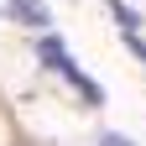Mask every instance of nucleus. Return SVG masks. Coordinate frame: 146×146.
Segmentation results:
<instances>
[{
  "instance_id": "nucleus-1",
  "label": "nucleus",
  "mask_w": 146,
  "mask_h": 146,
  "mask_svg": "<svg viewBox=\"0 0 146 146\" xmlns=\"http://www.w3.org/2000/svg\"><path fill=\"white\" fill-rule=\"evenodd\" d=\"M36 58H42L52 73H63V78H68L73 89H78V94H84L89 104H104V89H99V84H94V78H89V73H84V68H78V63H73L68 52H63V42H58L52 31H42V36H36Z\"/></svg>"
},
{
  "instance_id": "nucleus-2",
  "label": "nucleus",
  "mask_w": 146,
  "mask_h": 146,
  "mask_svg": "<svg viewBox=\"0 0 146 146\" xmlns=\"http://www.w3.org/2000/svg\"><path fill=\"white\" fill-rule=\"evenodd\" d=\"M5 16H11V21L36 26V31H52V11L42 5V0H11V5H5Z\"/></svg>"
},
{
  "instance_id": "nucleus-3",
  "label": "nucleus",
  "mask_w": 146,
  "mask_h": 146,
  "mask_svg": "<svg viewBox=\"0 0 146 146\" xmlns=\"http://www.w3.org/2000/svg\"><path fill=\"white\" fill-rule=\"evenodd\" d=\"M104 5H110V11H115V21H120L125 31H141V16H136L131 5H125V0H104Z\"/></svg>"
},
{
  "instance_id": "nucleus-4",
  "label": "nucleus",
  "mask_w": 146,
  "mask_h": 146,
  "mask_svg": "<svg viewBox=\"0 0 146 146\" xmlns=\"http://www.w3.org/2000/svg\"><path fill=\"white\" fill-rule=\"evenodd\" d=\"M99 146H136V141H131V136H120V131H104V136H99Z\"/></svg>"
},
{
  "instance_id": "nucleus-5",
  "label": "nucleus",
  "mask_w": 146,
  "mask_h": 146,
  "mask_svg": "<svg viewBox=\"0 0 146 146\" xmlns=\"http://www.w3.org/2000/svg\"><path fill=\"white\" fill-rule=\"evenodd\" d=\"M125 47H131V52H136V58L146 63V42H141V36H136V31H125Z\"/></svg>"
}]
</instances>
